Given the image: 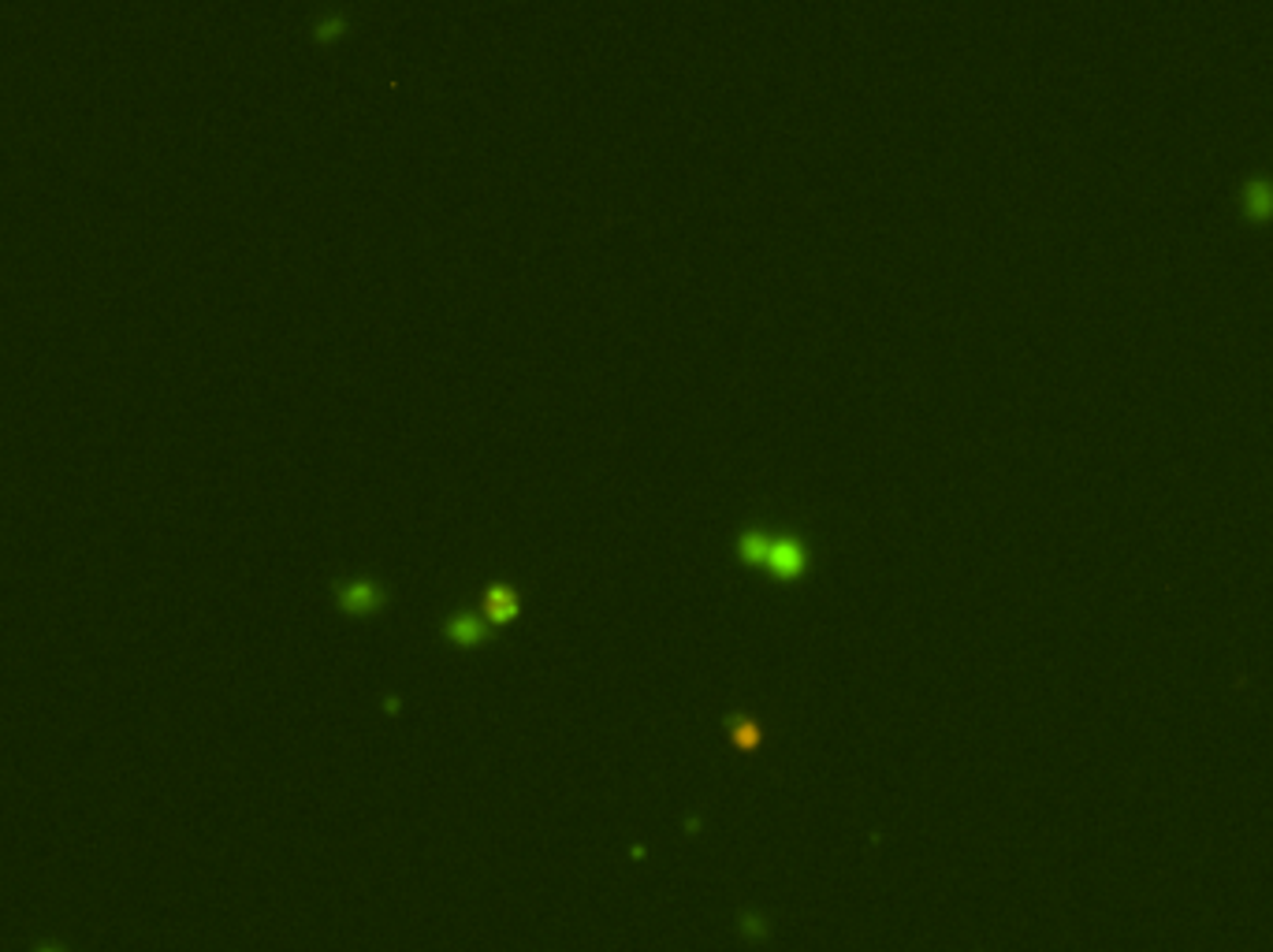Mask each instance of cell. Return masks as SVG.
<instances>
[{"mask_svg": "<svg viewBox=\"0 0 1273 952\" xmlns=\"http://www.w3.org/2000/svg\"><path fill=\"white\" fill-rule=\"evenodd\" d=\"M734 555L745 562V566H756L764 574H771L774 580H797L808 569V547L797 532L779 529V525H745L734 537Z\"/></svg>", "mask_w": 1273, "mask_h": 952, "instance_id": "1", "label": "cell"}, {"mask_svg": "<svg viewBox=\"0 0 1273 952\" xmlns=\"http://www.w3.org/2000/svg\"><path fill=\"white\" fill-rule=\"evenodd\" d=\"M336 600L347 614H376L387 603V588L376 577H355L336 588Z\"/></svg>", "mask_w": 1273, "mask_h": 952, "instance_id": "2", "label": "cell"}, {"mask_svg": "<svg viewBox=\"0 0 1273 952\" xmlns=\"http://www.w3.org/2000/svg\"><path fill=\"white\" fill-rule=\"evenodd\" d=\"M444 637L451 643H458V648H477V643H484L492 637V622L484 618V614L458 606V611H451L444 618Z\"/></svg>", "mask_w": 1273, "mask_h": 952, "instance_id": "3", "label": "cell"}, {"mask_svg": "<svg viewBox=\"0 0 1273 952\" xmlns=\"http://www.w3.org/2000/svg\"><path fill=\"white\" fill-rule=\"evenodd\" d=\"M518 611H521V595L514 585H507V580H492V585L484 588V618H489L492 625L511 622Z\"/></svg>", "mask_w": 1273, "mask_h": 952, "instance_id": "4", "label": "cell"}]
</instances>
